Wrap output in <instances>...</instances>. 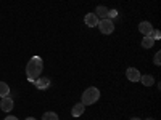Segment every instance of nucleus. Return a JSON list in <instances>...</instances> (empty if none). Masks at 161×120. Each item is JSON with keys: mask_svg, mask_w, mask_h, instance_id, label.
Listing matches in <instances>:
<instances>
[{"mask_svg": "<svg viewBox=\"0 0 161 120\" xmlns=\"http://www.w3.org/2000/svg\"><path fill=\"white\" fill-rule=\"evenodd\" d=\"M153 45H155V40H153L150 35H145V37L142 38V47H143V48L148 50V48H153Z\"/></svg>", "mask_w": 161, "mask_h": 120, "instance_id": "nucleus-12", "label": "nucleus"}, {"mask_svg": "<svg viewBox=\"0 0 161 120\" xmlns=\"http://www.w3.org/2000/svg\"><path fill=\"white\" fill-rule=\"evenodd\" d=\"M139 31H140L143 35H150V34L153 32V26H152L150 21H142V22L139 24Z\"/></svg>", "mask_w": 161, "mask_h": 120, "instance_id": "nucleus-7", "label": "nucleus"}, {"mask_svg": "<svg viewBox=\"0 0 161 120\" xmlns=\"http://www.w3.org/2000/svg\"><path fill=\"white\" fill-rule=\"evenodd\" d=\"M98 18L93 15V13H87V15L84 16V22L89 26V28H97V24H98Z\"/></svg>", "mask_w": 161, "mask_h": 120, "instance_id": "nucleus-8", "label": "nucleus"}, {"mask_svg": "<svg viewBox=\"0 0 161 120\" xmlns=\"http://www.w3.org/2000/svg\"><path fill=\"white\" fill-rule=\"evenodd\" d=\"M159 59H161V53L158 51L156 55H155V61H153V62H155V66H159V64H161V61H159Z\"/></svg>", "mask_w": 161, "mask_h": 120, "instance_id": "nucleus-16", "label": "nucleus"}, {"mask_svg": "<svg viewBox=\"0 0 161 120\" xmlns=\"http://www.w3.org/2000/svg\"><path fill=\"white\" fill-rule=\"evenodd\" d=\"M118 16V11L116 10H108V18L110 19H113V18H116Z\"/></svg>", "mask_w": 161, "mask_h": 120, "instance_id": "nucleus-17", "label": "nucleus"}, {"mask_svg": "<svg viewBox=\"0 0 161 120\" xmlns=\"http://www.w3.org/2000/svg\"><path fill=\"white\" fill-rule=\"evenodd\" d=\"M5 120H18L15 115H8V117H5Z\"/></svg>", "mask_w": 161, "mask_h": 120, "instance_id": "nucleus-18", "label": "nucleus"}, {"mask_svg": "<svg viewBox=\"0 0 161 120\" xmlns=\"http://www.w3.org/2000/svg\"><path fill=\"white\" fill-rule=\"evenodd\" d=\"M150 37H152L153 40H159V38H161V32H159L158 29H153V32L150 34Z\"/></svg>", "mask_w": 161, "mask_h": 120, "instance_id": "nucleus-15", "label": "nucleus"}, {"mask_svg": "<svg viewBox=\"0 0 161 120\" xmlns=\"http://www.w3.org/2000/svg\"><path fill=\"white\" fill-rule=\"evenodd\" d=\"M10 96V87L5 82H0V98Z\"/></svg>", "mask_w": 161, "mask_h": 120, "instance_id": "nucleus-13", "label": "nucleus"}, {"mask_svg": "<svg viewBox=\"0 0 161 120\" xmlns=\"http://www.w3.org/2000/svg\"><path fill=\"white\" fill-rule=\"evenodd\" d=\"M140 82L143 83V87H152L153 83H155V78H153V75H140Z\"/></svg>", "mask_w": 161, "mask_h": 120, "instance_id": "nucleus-11", "label": "nucleus"}, {"mask_svg": "<svg viewBox=\"0 0 161 120\" xmlns=\"http://www.w3.org/2000/svg\"><path fill=\"white\" fill-rule=\"evenodd\" d=\"M147 120H153V118H147Z\"/></svg>", "mask_w": 161, "mask_h": 120, "instance_id": "nucleus-21", "label": "nucleus"}, {"mask_svg": "<svg viewBox=\"0 0 161 120\" xmlns=\"http://www.w3.org/2000/svg\"><path fill=\"white\" fill-rule=\"evenodd\" d=\"M97 26H98L100 32H102V34H105V35H110V34H113V31H114V21H113V19H110V18L100 19Z\"/></svg>", "mask_w": 161, "mask_h": 120, "instance_id": "nucleus-3", "label": "nucleus"}, {"mask_svg": "<svg viewBox=\"0 0 161 120\" xmlns=\"http://www.w3.org/2000/svg\"><path fill=\"white\" fill-rule=\"evenodd\" d=\"M97 18H102V19H105V18H108V8H106L105 5H98L97 8H95V13H93Z\"/></svg>", "mask_w": 161, "mask_h": 120, "instance_id": "nucleus-10", "label": "nucleus"}, {"mask_svg": "<svg viewBox=\"0 0 161 120\" xmlns=\"http://www.w3.org/2000/svg\"><path fill=\"white\" fill-rule=\"evenodd\" d=\"M130 120H142V118H139V117H134V118H130Z\"/></svg>", "mask_w": 161, "mask_h": 120, "instance_id": "nucleus-19", "label": "nucleus"}, {"mask_svg": "<svg viewBox=\"0 0 161 120\" xmlns=\"http://www.w3.org/2000/svg\"><path fill=\"white\" fill-rule=\"evenodd\" d=\"M126 77H127L129 82H139L140 80V72L136 68H127L126 69Z\"/></svg>", "mask_w": 161, "mask_h": 120, "instance_id": "nucleus-6", "label": "nucleus"}, {"mask_svg": "<svg viewBox=\"0 0 161 120\" xmlns=\"http://www.w3.org/2000/svg\"><path fill=\"white\" fill-rule=\"evenodd\" d=\"M34 85H36L37 90H47V88H50L52 82H50L48 77H42V75H40V77L36 80V82H34Z\"/></svg>", "mask_w": 161, "mask_h": 120, "instance_id": "nucleus-5", "label": "nucleus"}, {"mask_svg": "<svg viewBox=\"0 0 161 120\" xmlns=\"http://www.w3.org/2000/svg\"><path fill=\"white\" fill-rule=\"evenodd\" d=\"M42 120H58V115H57V112H52V111H48V112H44Z\"/></svg>", "mask_w": 161, "mask_h": 120, "instance_id": "nucleus-14", "label": "nucleus"}, {"mask_svg": "<svg viewBox=\"0 0 161 120\" xmlns=\"http://www.w3.org/2000/svg\"><path fill=\"white\" fill-rule=\"evenodd\" d=\"M26 120H36L34 117H28V118H26Z\"/></svg>", "mask_w": 161, "mask_h": 120, "instance_id": "nucleus-20", "label": "nucleus"}, {"mask_svg": "<svg viewBox=\"0 0 161 120\" xmlns=\"http://www.w3.org/2000/svg\"><path fill=\"white\" fill-rule=\"evenodd\" d=\"M13 108H15V102H13V99L10 96L2 98V101H0V109H2L3 112H11Z\"/></svg>", "mask_w": 161, "mask_h": 120, "instance_id": "nucleus-4", "label": "nucleus"}, {"mask_svg": "<svg viewBox=\"0 0 161 120\" xmlns=\"http://www.w3.org/2000/svg\"><path fill=\"white\" fill-rule=\"evenodd\" d=\"M98 99H100V90L97 87H89L82 93V96H80V102H82L84 106H92V104H95Z\"/></svg>", "mask_w": 161, "mask_h": 120, "instance_id": "nucleus-2", "label": "nucleus"}, {"mask_svg": "<svg viewBox=\"0 0 161 120\" xmlns=\"http://www.w3.org/2000/svg\"><path fill=\"white\" fill-rule=\"evenodd\" d=\"M44 71V61L40 56H32L29 61H28V66H26V77H28L29 82H36V80L40 77Z\"/></svg>", "mask_w": 161, "mask_h": 120, "instance_id": "nucleus-1", "label": "nucleus"}, {"mask_svg": "<svg viewBox=\"0 0 161 120\" xmlns=\"http://www.w3.org/2000/svg\"><path fill=\"white\" fill-rule=\"evenodd\" d=\"M84 111H86V106L82 104V102H77V104H74L73 106V109H71V115L73 117H80L84 114Z\"/></svg>", "mask_w": 161, "mask_h": 120, "instance_id": "nucleus-9", "label": "nucleus"}]
</instances>
